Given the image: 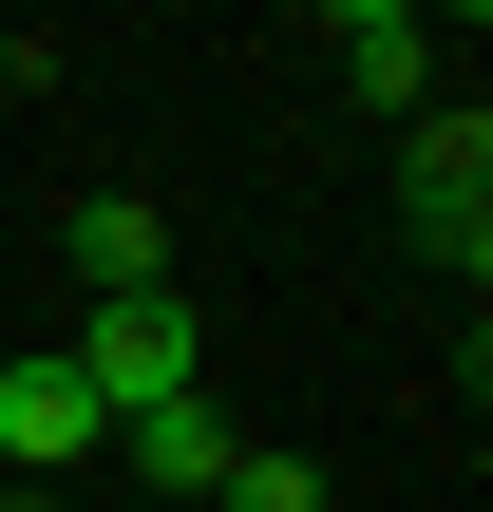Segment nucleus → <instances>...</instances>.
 <instances>
[{
  "label": "nucleus",
  "instance_id": "6e6552de",
  "mask_svg": "<svg viewBox=\"0 0 493 512\" xmlns=\"http://www.w3.org/2000/svg\"><path fill=\"white\" fill-rule=\"evenodd\" d=\"M0 512H76V494H19V475H0Z\"/></svg>",
  "mask_w": 493,
  "mask_h": 512
},
{
  "label": "nucleus",
  "instance_id": "7ed1b4c3",
  "mask_svg": "<svg viewBox=\"0 0 493 512\" xmlns=\"http://www.w3.org/2000/svg\"><path fill=\"white\" fill-rule=\"evenodd\" d=\"M437 57H456V38H437L418 0H342V19H323V76H342L361 114H437Z\"/></svg>",
  "mask_w": 493,
  "mask_h": 512
},
{
  "label": "nucleus",
  "instance_id": "0eeeda50",
  "mask_svg": "<svg viewBox=\"0 0 493 512\" xmlns=\"http://www.w3.org/2000/svg\"><path fill=\"white\" fill-rule=\"evenodd\" d=\"M209 512H323V456H285V437H247V456H228V494Z\"/></svg>",
  "mask_w": 493,
  "mask_h": 512
},
{
  "label": "nucleus",
  "instance_id": "20e7f679",
  "mask_svg": "<svg viewBox=\"0 0 493 512\" xmlns=\"http://www.w3.org/2000/svg\"><path fill=\"white\" fill-rule=\"evenodd\" d=\"M95 437H114V418L76 399V361H0V475H19V494H76Z\"/></svg>",
  "mask_w": 493,
  "mask_h": 512
},
{
  "label": "nucleus",
  "instance_id": "f257e3e1",
  "mask_svg": "<svg viewBox=\"0 0 493 512\" xmlns=\"http://www.w3.org/2000/svg\"><path fill=\"white\" fill-rule=\"evenodd\" d=\"M399 247L418 266H493V114L475 95H437V114H399Z\"/></svg>",
  "mask_w": 493,
  "mask_h": 512
},
{
  "label": "nucleus",
  "instance_id": "39448f33",
  "mask_svg": "<svg viewBox=\"0 0 493 512\" xmlns=\"http://www.w3.org/2000/svg\"><path fill=\"white\" fill-rule=\"evenodd\" d=\"M76 304H171V209L152 190H76Z\"/></svg>",
  "mask_w": 493,
  "mask_h": 512
},
{
  "label": "nucleus",
  "instance_id": "423d86ee",
  "mask_svg": "<svg viewBox=\"0 0 493 512\" xmlns=\"http://www.w3.org/2000/svg\"><path fill=\"white\" fill-rule=\"evenodd\" d=\"M114 456H133V494H152V512H209V494H228V456H247V437H228V399L190 380V399H152V418H133Z\"/></svg>",
  "mask_w": 493,
  "mask_h": 512
},
{
  "label": "nucleus",
  "instance_id": "f03ea898",
  "mask_svg": "<svg viewBox=\"0 0 493 512\" xmlns=\"http://www.w3.org/2000/svg\"><path fill=\"white\" fill-rule=\"evenodd\" d=\"M57 361H76V399H95V418L133 437L152 399H190V380H209V323H190V285H171V304H95V323H76Z\"/></svg>",
  "mask_w": 493,
  "mask_h": 512
}]
</instances>
